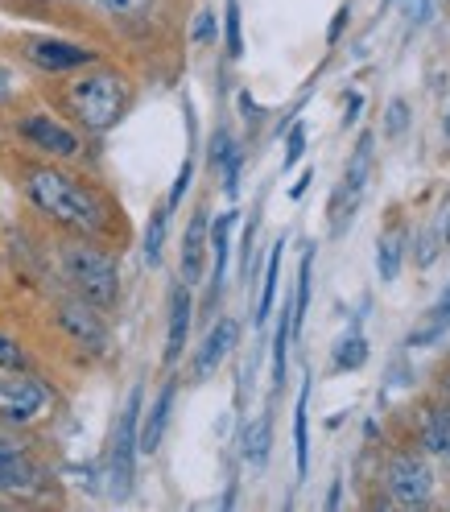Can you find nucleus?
<instances>
[{
	"label": "nucleus",
	"instance_id": "obj_1",
	"mask_svg": "<svg viewBox=\"0 0 450 512\" xmlns=\"http://www.w3.org/2000/svg\"><path fill=\"white\" fill-rule=\"evenodd\" d=\"M17 186H21V199L34 207L54 232L120 244V236H124L120 207L112 203V195L100 182L79 174L75 166L34 157V162L17 166Z\"/></svg>",
	"mask_w": 450,
	"mask_h": 512
},
{
	"label": "nucleus",
	"instance_id": "obj_2",
	"mask_svg": "<svg viewBox=\"0 0 450 512\" xmlns=\"http://www.w3.org/2000/svg\"><path fill=\"white\" fill-rule=\"evenodd\" d=\"M54 104L83 137H108L112 128L133 112L137 83L128 71L112 67V62H95V67H83L75 75H62Z\"/></svg>",
	"mask_w": 450,
	"mask_h": 512
},
{
	"label": "nucleus",
	"instance_id": "obj_3",
	"mask_svg": "<svg viewBox=\"0 0 450 512\" xmlns=\"http://www.w3.org/2000/svg\"><path fill=\"white\" fill-rule=\"evenodd\" d=\"M54 265L62 285L91 302L95 310L112 314L120 302V252L108 240H91V236H62L54 240Z\"/></svg>",
	"mask_w": 450,
	"mask_h": 512
},
{
	"label": "nucleus",
	"instance_id": "obj_4",
	"mask_svg": "<svg viewBox=\"0 0 450 512\" xmlns=\"http://www.w3.org/2000/svg\"><path fill=\"white\" fill-rule=\"evenodd\" d=\"M13 133H17V141L25 149H34L38 157H50V162L79 166V162H87V153H91L87 137L54 108H21L13 116Z\"/></svg>",
	"mask_w": 450,
	"mask_h": 512
},
{
	"label": "nucleus",
	"instance_id": "obj_5",
	"mask_svg": "<svg viewBox=\"0 0 450 512\" xmlns=\"http://www.w3.org/2000/svg\"><path fill=\"white\" fill-rule=\"evenodd\" d=\"M46 492H54L50 467L34 455L21 430L0 426V496H9L13 504H38Z\"/></svg>",
	"mask_w": 450,
	"mask_h": 512
},
{
	"label": "nucleus",
	"instance_id": "obj_6",
	"mask_svg": "<svg viewBox=\"0 0 450 512\" xmlns=\"http://www.w3.org/2000/svg\"><path fill=\"white\" fill-rule=\"evenodd\" d=\"M141 413H145V389L133 384L128 393L120 418H116V430H112V442H108V492L116 504H124L133 496V484H137V430H141Z\"/></svg>",
	"mask_w": 450,
	"mask_h": 512
},
{
	"label": "nucleus",
	"instance_id": "obj_7",
	"mask_svg": "<svg viewBox=\"0 0 450 512\" xmlns=\"http://www.w3.org/2000/svg\"><path fill=\"white\" fill-rule=\"evenodd\" d=\"M54 401H58L54 384L38 376L34 368L0 372V426H9V430L34 426L54 409Z\"/></svg>",
	"mask_w": 450,
	"mask_h": 512
},
{
	"label": "nucleus",
	"instance_id": "obj_8",
	"mask_svg": "<svg viewBox=\"0 0 450 512\" xmlns=\"http://www.w3.org/2000/svg\"><path fill=\"white\" fill-rule=\"evenodd\" d=\"M17 54H21L25 67H34L38 75H50V79L75 75L83 67L104 62L100 46H87V42H75V38H54V34H21Z\"/></svg>",
	"mask_w": 450,
	"mask_h": 512
},
{
	"label": "nucleus",
	"instance_id": "obj_9",
	"mask_svg": "<svg viewBox=\"0 0 450 512\" xmlns=\"http://www.w3.org/2000/svg\"><path fill=\"white\" fill-rule=\"evenodd\" d=\"M50 323L58 327V335L67 339L71 347L87 351V356H108V343H112V335H108V314L95 310V306L83 302V298H75L71 290H62V294L54 298Z\"/></svg>",
	"mask_w": 450,
	"mask_h": 512
},
{
	"label": "nucleus",
	"instance_id": "obj_10",
	"mask_svg": "<svg viewBox=\"0 0 450 512\" xmlns=\"http://www.w3.org/2000/svg\"><path fill=\"white\" fill-rule=\"evenodd\" d=\"M384 492H389L393 504L401 508H426L430 496H434V471L426 463V455H417V451H393L389 459H384Z\"/></svg>",
	"mask_w": 450,
	"mask_h": 512
},
{
	"label": "nucleus",
	"instance_id": "obj_11",
	"mask_svg": "<svg viewBox=\"0 0 450 512\" xmlns=\"http://www.w3.org/2000/svg\"><path fill=\"white\" fill-rule=\"evenodd\" d=\"M207 240H211V211L207 203H199L186 219V232H182V252H178V281H186L190 290L203 281L207 269Z\"/></svg>",
	"mask_w": 450,
	"mask_h": 512
},
{
	"label": "nucleus",
	"instance_id": "obj_12",
	"mask_svg": "<svg viewBox=\"0 0 450 512\" xmlns=\"http://www.w3.org/2000/svg\"><path fill=\"white\" fill-rule=\"evenodd\" d=\"M236 339H240V323L232 314H219L215 323L207 327V335H203V347H199V356H195V380H211L219 368H223V360L236 351Z\"/></svg>",
	"mask_w": 450,
	"mask_h": 512
},
{
	"label": "nucleus",
	"instance_id": "obj_13",
	"mask_svg": "<svg viewBox=\"0 0 450 512\" xmlns=\"http://www.w3.org/2000/svg\"><path fill=\"white\" fill-rule=\"evenodd\" d=\"M190 318H195V294H190V285H186V281H174V290H170L166 351H162L166 368H178V360L186 356V343H190Z\"/></svg>",
	"mask_w": 450,
	"mask_h": 512
},
{
	"label": "nucleus",
	"instance_id": "obj_14",
	"mask_svg": "<svg viewBox=\"0 0 450 512\" xmlns=\"http://www.w3.org/2000/svg\"><path fill=\"white\" fill-rule=\"evenodd\" d=\"M240 211H223L211 219V240H207V252H211V290H207V310H215V302L223 298V281H228V256H232V228H236Z\"/></svg>",
	"mask_w": 450,
	"mask_h": 512
},
{
	"label": "nucleus",
	"instance_id": "obj_15",
	"mask_svg": "<svg viewBox=\"0 0 450 512\" xmlns=\"http://www.w3.org/2000/svg\"><path fill=\"white\" fill-rule=\"evenodd\" d=\"M417 451H426L430 459H450V418L442 397L417 405Z\"/></svg>",
	"mask_w": 450,
	"mask_h": 512
},
{
	"label": "nucleus",
	"instance_id": "obj_16",
	"mask_svg": "<svg viewBox=\"0 0 450 512\" xmlns=\"http://www.w3.org/2000/svg\"><path fill=\"white\" fill-rule=\"evenodd\" d=\"M174 397H178V380L170 376V380L162 384V393L153 397L149 413H141V430H137V451H141V455H157V446H162V438H166V430H170Z\"/></svg>",
	"mask_w": 450,
	"mask_h": 512
},
{
	"label": "nucleus",
	"instance_id": "obj_17",
	"mask_svg": "<svg viewBox=\"0 0 450 512\" xmlns=\"http://www.w3.org/2000/svg\"><path fill=\"white\" fill-rule=\"evenodd\" d=\"M79 5L112 25L133 29V25H149L157 17V9H162V0H79Z\"/></svg>",
	"mask_w": 450,
	"mask_h": 512
},
{
	"label": "nucleus",
	"instance_id": "obj_18",
	"mask_svg": "<svg viewBox=\"0 0 450 512\" xmlns=\"http://www.w3.org/2000/svg\"><path fill=\"white\" fill-rule=\"evenodd\" d=\"M281 261H285V236L273 240L269 248V261H265V277H261V298H256V327H265L273 318V306H277V285H281Z\"/></svg>",
	"mask_w": 450,
	"mask_h": 512
},
{
	"label": "nucleus",
	"instance_id": "obj_19",
	"mask_svg": "<svg viewBox=\"0 0 450 512\" xmlns=\"http://www.w3.org/2000/svg\"><path fill=\"white\" fill-rule=\"evenodd\" d=\"M405 248H409V236L405 228H389L380 240H376V273L384 285H393L401 277V265H405Z\"/></svg>",
	"mask_w": 450,
	"mask_h": 512
},
{
	"label": "nucleus",
	"instance_id": "obj_20",
	"mask_svg": "<svg viewBox=\"0 0 450 512\" xmlns=\"http://www.w3.org/2000/svg\"><path fill=\"white\" fill-rule=\"evenodd\" d=\"M310 376L302 380V393L294 405V463H298V479H306L310 471Z\"/></svg>",
	"mask_w": 450,
	"mask_h": 512
},
{
	"label": "nucleus",
	"instance_id": "obj_21",
	"mask_svg": "<svg viewBox=\"0 0 450 512\" xmlns=\"http://www.w3.org/2000/svg\"><path fill=\"white\" fill-rule=\"evenodd\" d=\"M269 451H273V409H265L256 422H248V430H244V463L261 471L269 463Z\"/></svg>",
	"mask_w": 450,
	"mask_h": 512
},
{
	"label": "nucleus",
	"instance_id": "obj_22",
	"mask_svg": "<svg viewBox=\"0 0 450 512\" xmlns=\"http://www.w3.org/2000/svg\"><path fill=\"white\" fill-rule=\"evenodd\" d=\"M170 207L166 203H157L149 211V223H145V240H141V256H145V265L157 269L162 265V252H166V232H170Z\"/></svg>",
	"mask_w": 450,
	"mask_h": 512
},
{
	"label": "nucleus",
	"instance_id": "obj_23",
	"mask_svg": "<svg viewBox=\"0 0 450 512\" xmlns=\"http://www.w3.org/2000/svg\"><path fill=\"white\" fill-rule=\"evenodd\" d=\"M310 290H314V244L302 248V265H298V290H294V318H289V331L302 335L306 314H310Z\"/></svg>",
	"mask_w": 450,
	"mask_h": 512
},
{
	"label": "nucleus",
	"instance_id": "obj_24",
	"mask_svg": "<svg viewBox=\"0 0 450 512\" xmlns=\"http://www.w3.org/2000/svg\"><path fill=\"white\" fill-rule=\"evenodd\" d=\"M289 318H294V302H285L277 314V331H273V393L285 389V376H289Z\"/></svg>",
	"mask_w": 450,
	"mask_h": 512
},
{
	"label": "nucleus",
	"instance_id": "obj_25",
	"mask_svg": "<svg viewBox=\"0 0 450 512\" xmlns=\"http://www.w3.org/2000/svg\"><path fill=\"white\" fill-rule=\"evenodd\" d=\"M335 368L339 372H360L364 364H368V339L360 335V331H351V335H343L339 343H335Z\"/></svg>",
	"mask_w": 450,
	"mask_h": 512
},
{
	"label": "nucleus",
	"instance_id": "obj_26",
	"mask_svg": "<svg viewBox=\"0 0 450 512\" xmlns=\"http://www.w3.org/2000/svg\"><path fill=\"white\" fill-rule=\"evenodd\" d=\"M223 46H228V58H244V21H240V0H223Z\"/></svg>",
	"mask_w": 450,
	"mask_h": 512
},
{
	"label": "nucleus",
	"instance_id": "obj_27",
	"mask_svg": "<svg viewBox=\"0 0 450 512\" xmlns=\"http://www.w3.org/2000/svg\"><path fill=\"white\" fill-rule=\"evenodd\" d=\"M17 368H34V356H29V347L17 335L0 327V372H17Z\"/></svg>",
	"mask_w": 450,
	"mask_h": 512
},
{
	"label": "nucleus",
	"instance_id": "obj_28",
	"mask_svg": "<svg viewBox=\"0 0 450 512\" xmlns=\"http://www.w3.org/2000/svg\"><path fill=\"white\" fill-rule=\"evenodd\" d=\"M215 174H219V182H223V195L236 199V195H240V174H244V145H240V141L228 149V157L219 162Z\"/></svg>",
	"mask_w": 450,
	"mask_h": 512
},
{
	"label": "nucleus",
	"instance_id": "obj_29",
	"mask_svg": "<svg viewBox=\"0 0 450 512\" xmlns=\"http://www.w3.org/2000/svg\"><path fill=\"white\" fill-rule=\"evenodd\" d=\"M409 120H413V104L405 100V95H393L389 108H384V128H380V133L389 137V141H397V137H405Z\"/></svg>",
	"mask_w": 450,
	"mask_h": 512
},
{
	"label": "nucleus",
	"instance_id": "obj_30",
	"mask_svg": "<svg viewBox=\"0 0 450 512\" xmlns=\"http://www.w3.org/2000/svg\"><path fill=\"white\" fill-rule=\"evenodd\" d=\"M302 153H306V124L298 120L294 128H289V137H285V170H294L302 162Z\"/></svg>",
	"mask_w": 450,
	"mask_h": 512
},
{
	"label": "nucleus",
	"instance_id": "obj_31",
	"mask_svg": "<svg viewBox=\"0 0 450 512\" xmlns=\"http://www.w3.org/2000/svg\"><path fill=\"white\" fill-rule=\"evenodd\" d=\"M190 178H195V162H182V170H178V178H174V186H170V199H166V207L170 211H178L182 207V199H186V190H190Z\"/></svg>",
	"mask_w": 450,
	"mask_h": 512
},
{
	"label": "nucleus",
	"instance_id": "obj_32",
	"mask_svg": "<svg viewBox=\"0 0 450 512\" xmlns=\"http://www.w3.org/2000/svg\"><path fill=\"white\" fill-rule=\"evenodd\" d=\"M190 38H195V46H211V42L219 38V17H215L211 9H203V13L195 17V34H190Z\"/></svg>",
	"mask_w": 450,
	"mask_h": 512
},
{
	"label": "nucleus",
	"instance_id": "obj_33",
	"mask_svg": "<svg viewBox=\"0 0 450 512\" xmlns=\"http://www.w3.org/2000/svg\"><path fill=\"white\" fill-rule=\"evenodd\" d=\"M232 145H236V137L228 133V128H215V137H211V145H207V149H211V153H207V166H211V170H219V162L228 157V149H232Z\"/></svg>",
	"mask_w": 450,
	"mask_h": 512
},
{
	"label": "nucleus",
	"instance_id": "obj_34",
	"mask_svg": "<svg viewBox=\"0 0 450 512\" xmlns=\"http://www.w3.org/2000/svg\"><path fill=\"white\" fill-rule=\"evenodd\" d=\"M446 327H450V323H426L422 331H413V335L405 339V347H409V351H413V347H434V343L446 335Z\"/></svg>",
	"mask_w": 450,
	"mask_h": 512
},
{
	"label": "nucleus",
	"instance_id": "obj_35",
	"mask_svg": "<svg viewBox=\"0 0 450 512\" xmlns=\"http://www.w3.org/2000/svg\"><path fill=\"white\" fill-rule=\"evenodd\" d=\"M347 21H351V9H347V5H339L335 21H331V29H327V46H335V42L343 38V29H347Z\"/></svg>",
	"mask_w": 450,
	"mask_h": 512
},
{
	"label": "nucleus",
	"instance_id": "obj_36",
	"mask_svg": "<svg viewBox=\"0 0 450 512\" xmlns=\"http://www.w3.org/2000/svg\"><path fill=\"white\" fill-rule=\"evenodd\" d=\"M426 323H450V290L426 310Z\"/></svg>",
	"mask_w": 450,
	"mask_h": 512
},
{
	"label": "nucleus",
	"instance_id": "obj_37",
	"mask_svg": "<svg viewBox=\"0 0 450 512\" xmlns=\"http://www.w3.org/2000/svg\"><path fill=\"white\" fill-rule=\"evenodd\" d=\"M405 17L409 21H426L430 17V0H405Z\"/></svg>",
	"mask_w": 450,
	"mask_h": 512
},
{
	"label": "nucleus",
	"instance_id": "obj_38",
	"mask_svg": "<svg viewBox=\"0 0 450 512\" xmlns=\"http://www.w3.org/2000/svg\"><path fill=\"white\" fill-rule=\"evenodd\" d=\"M310 182H314V170H302V178H298L294 186H289V199H302L306 190H310Z\"/></svg>",
	"mask_w": 450,
	"mask_h": 512
},
{
	"label": "nucleus",
	"instance_id": "obj_39",
	"mask_svg": "<svg viewBox=\"0 0 450 512\" xmlns=\"http://www.w3.org/2000/svg\"><path fill=\"white\" fill-rule=\"evenodd\" d=\"M339 500H343V479L335 475L331 479V492H327V508H339Z\"/></svg>",
	"mask_w": 450,
	"mask_h": 512
},
{
	"label": "nucleus",
	"instance_id": "obj_40",
	"mask_svg": "<svg viewBox=\"0 0 450 512\" xmlns=\"http://www.w3.org/2000/svg\"><path fill=\"white\" fill-rule=\"evenodd\" d=\"M438 397H442V401H450V364L438 372Z\"/></svg>",
	"mask_w": 450,
	"mask_h": 512
},
{
	"label": "nucleus",
	"instance_id": "obj_41",
	"mask_svg": "<svg viewBox=\"0 0 450 512\" xmlns=\"http://www.w3.org/2000/svg\"><path fill=\"white\" fill-rule=\"evenodd\" d=\"M356 116H360V95H351V100H347V120H343V124H356Z\"/></svg>",
	"mask_w": 450,
	"mask_h": 512
},
{
	"label": "nucleus",
	"instance_id": "obj_42",
	"mask_svg": "<svg viewBox=\"0 0 450 512\" xmlns=\"http://www.w3.org/2000/svg\"><path fill=\"white\" fill-rule=\"evenodd\" d=\"M442 133H446V141H450V108H446V116H442Z\"/></svg>",
	"mask_w": 450,
	"mask_h": 512
},
{
	"label": "nucleus",
	"instance_id": "obj_43",
	"mask_svg": "<svg viewBox=\"0 0 450 512\" xmlns=\"http://www.w3.org/2000/svg\"><path fill=\"white\" fill-rule=\"evenodd\" d=\"M389 5H397V0H380V9H376V17H380L384 9H389Z\"/></svg>",
	"mask_w": 450,
	"mask_h": 512
},
{
	"label": "nucleus",
	"instance_id": "obj_44",
	"mask_svg": "<svg viewBox=\"0 0 450 512\" xmlns=\"http://www.w3.org/2000/svg\"><path fill=\"white\" fill-rule=\"evenodd\" d=\"M0 508H17V504H13L9 496H0Z\"/></svg>",
	"mask_w": 450,
	"mask_h": 512
}]
</instances>
